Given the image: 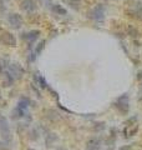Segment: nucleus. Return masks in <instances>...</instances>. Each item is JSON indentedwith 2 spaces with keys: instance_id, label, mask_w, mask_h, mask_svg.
Segmentation results:
<instances>
[{
  "instance_id": "obj_17",
  "label": "nucleus",
  "mask_w": 142,
  "mask_h": 150,
  "mask_svg": "<svg viewBox=\"0 0 142 150\" xmlns=\"http://www.w3.org/2000/svg\"><path fill=\"white\" fill-rule=\"evenodd\" d=\"M69 5H70L71 9L80 10V8H81V0H70V1H69Z\"/></svg>"
},
{
  "instance_id": "obj_19",
  "label": "nucleus",
  "mask_w": 142,
  "mask_h": 150,
  "mask_svg": "<svg viewBox=\"0 0 142 150\" xmlns=\"http://www.w3.org/2000/svg\"><path fill=\"white\" fill-rule=\"evenodd\" d=\"M35 78H36V81L40 84V86H41V88H46V86H47V84H46V80L44 79V76H41V75L36 74V76H35Z\"/></svg>"
},
{
  "instance_id": "obj_24",
  "label": "nucleus",
  "mask_w": 142,
  "mask_h": 150,
  "mask_svg": "<svg viewBox=\"0 0 142 150\" xmlns=\"http://www.w3.org/2000/svg\"><path fill=\"white\" fill-rule=\"evenodd\" d=\"M137 80H142V70L137 74Z\"/></svg>"
},
{
  "instance_id": "obj_16",
  "label": "nucleus",
  "mask_w": 142,
  "mask_h": 150,
  "mask_svg": "<svg viewBox=\"0 0 142 150\" xmlns=\"http://www.w3.org/2000/svg\"><path fill=\"white\" fill-rule=\"evenodd\" d=\"M137 130H138V127H137V125H136V127H133V128H131V129H129V128H125L123 134L126 135V136H132V135L136 134Z\"/></svg>"
},
{
  "instance_id": "obj_23",
  "label": "nucleus",
  "mask_w": 142,
  "mask_h": 150,
  "mask_svg": "<svg viewBox=\"0 0 142 150\" xmlns=\"http://www.w3.org/2000/svg\"><path fill=\"white\" fill-rule=\"evenodd\" d=\"M119 150H131V145H125V146H121Z\"/></svg>"
},
{
  "instance_id": "obj_9",
  "label": "nucleus",
  "mask_w": 142,
  "mask_h": 150,
  "mask_svg": "<svg viewBox=\"0 0 142 150\" xmlns=\"http://www.w3.org/2000/svg\"><path fill=\"white\" fill-rule=\"evenodd\" d=\"M39 35H40V30H31V31H29V33L21 34V38L24 40H26V42L31 45L33 43H35V40L39 38Z\"/></svg>"
},
{
  "instance_id": "obj_8",
  "label": "nucleus",
  "mask_w": 142,
  "mask_h": 150,
  "mask_svg": "<svg viewBox=\"0 0 142 150\" xmlns=\"http://www.w3.org/2000/svg\"><path fill=\"white\" fill-rule=\"evenodd\" d=\"M20 8L25 13H33L36 10V3L34 0H23L20 3Z\"/></svg>"
},
{
  "instance_id": "obj_11",
  "label": "nucleus",
  "mask_w": 142,
  "mask_h": 150,
  "mask_svg": "<svg viewBox=\"0 0 142 150\" xmlns=\"http://www.w3.org/2000/svg\"><path fill=\"white\" fill-rule=\"evenodd\" d=\"M56 140H57V136L56 134H53V133H49L45 136V144H46V146H53Z\"/></svg>"
},
{
  "instance_id": "obj_27",
  "label": "nucleus",
  "mask_w": 142,
  "mask_h": 150,
  "mask_svg": "<svg viewBox=\"0 0 142 150\" xmlns=\"http://www.w3.org/2000/svg\"><path fill=\"white\" fill-rule=\"evenodd\" d=\"M56 150H65V149H64V148H57Z\"/></svg>"
},
{
  "instance_id": "obj_12",
  "label": "nucleus",
  "mask_w": 142,
  "mask_h": 150,
  "mask_svg": "<svg viewBox=\"0 0 142 150\" xmlns=\"http://www.w3.org/2000/svg\"><path fill=\"white\" fill-rule=\"evenodd\" d=\"M24 115H25V110L20 109L19 106H16L15 109H14V111H13V119H19V118H23Z\"/></svg>"
},
{
  "instance_id": "obj_5",
  "label": "nucleus",
  "mask_w": 142,
  "mask_h": 150,
  "mask_svg": "<svg viewBox=\"0 0 142 150\" xmlns=\"http://www.w3.org/2000/svg\"><path fill=\"white\" fill-rule=\"evenodd\" d=\"M8 21L11 25V28L14 29H20L23 25V18L20 14H16V13H13L8 16Z\"/></svg>"
},
{
  "instance_id": "obj_7",
  "label": "nucleus",
  "mask_w": 142,
  "mask_h": 150,
  "mask_svg": "<svg viewBox=\"0 0 142 150\" xmlns=\"http://www.w3.org/2000/svg\"><path fill=\"white\" fill-rule=\"evenodd\" d=\"M1 42L5 44V45H8V46H15L16 45V39H15V36L13 35L11 33H9V31H4L1 34Z\"/></svg>"
},
{
  "instance_id": "obj_14",
  "label": "nucleus",
  "mask_w": 142,
  "mask_h": 150,
  "mask_svg": "<svg viewBox=\"0 0 142 150\" xmlns=\"http://www.w3.org/2000/svg\"><path fill=\"white\" fill-rule=\"evenodd\" d=\"M127 34H129L130 36H132V38H137L138 35H140L138 30L135 28V26H132V25H129V26H127Z\"/></svg>"
},
{
  "instance_id": "obj_21",
  "label": "nucleus",
  "mask_w": 142,
  "mask_h": 150,
  "mask_svg": "<svg viewBox=\"0 0 142 150\" xmlns=\"http://www.w3.org/2000/svg\"><path fill=\"white\" fill-rule=\"evenodd\" d=\"M6 10V6H5V3L3 0H0V14H4Z\"/></svg>"
},
{
  "instance_id": "obj_25",
  "label": "nucleus",
  "mask_w": 142,
  "mask_h": 150,
  "mask_svg": "<svg viewBox=\"0 0 142 150\" xmlns=\"http://www.w3.org/2000/svg\"><path fill=\"white\" fill-rule=\"evenodd\" d=\"M4 68H5V65H3V64L0 63V74H3V71H4Z\"/></svg>"
},
{
  "instance_id": "obj_28",
  "label": "nucleus",
  "mask_w": 142,
  "mask_h": 150,
  "mask_svg": "<svg viewBox=\"0 0 142 150\" xmlns=\"http://www.w3.org/2000/svg\"><path fill=\"white\" fill-rule=\"evenodd\" d=\"M107 150H112V149H107Z\"/></svg>"
},
{
  "instance_id": "obj_29",
  "label": "nucleus",
  "mask_w": 142,
  "mask_h": 150,
  "mask_svg": "<svg viewBox=\"0 0 142 150\" xmlns=\"http://www.w3.org/2000/svg\"><path fill=\"white\" fill-rule=\"evenodd\" d=\"M27 150H33V149H27Z\"/></svg>"
},
{
  "instance_id": "obj_18",
  "label": "nucleus",
  "mask_w": 142,
  "mask_h": 150,
  "mask_svg": "<svg viewBox=\"0 0 142 150\" xmlns=\"http://www.w3.org/2000/svg\"><path fill=\"white\" fill-rule=\"evenodd\" d=\"M44 46H45V40H41L35 48V55H40L41 52H43V49H44Z\"/></svg>"
},
{
  "instance_id": "obj_2",
  "label": "nucleus",
  "mask_w": 142,
  "mask_h": 150,
  "mask_svg": "<svg viewBox=\"0 0 142 150\" xmlns=\"http://www.w3.org/2000/svg\"><path fill=\"white\" fill-rule=\"evenodd\" d=\"M0 134H1V138L6 141L11 140V133H10V127L6 121V119L4 117H0Z\"/></svg>"
},
{
  "instance_id": "obj_6",
  "label": "nucleus",
  "mask_w": 142,
  "mask_h": 150,
  "mask_svg": "<svg viewBox=\"0 0 142 150\" xmlns=\"http://www.w3.org/2000/svg\"><path fill=\"white\" fill-rule=\"evenodd\" d=\"M101 145H102V141L100 138H91L89 139L87 143H86V149L87 150H101Z\"/></svg>"
},
{
  "instance_id": "obj_13",
  "label": "nucleus",
  "mask_w": 142,
  "mask_h": 150,
  "mask_svg": "<svg viewBox=\"0 0 142 150\" xmlns=\"http://www.w3.org/2000/svg\"><path fill=\"white\" fill-rule=\"evenodd\" d=\"M53 10L55 13H56L57 15H66V9L65 8H62L61 5H57V4H55L54 6H53Z\"/></svg>"
},
{
  "instance_id": "obj_26",
  "label": "nucleus",
  "mask_w": 142,
  "mask_h": 150,
  "mask_svg": "<svg viewBox=\"0 0 142 150\" xmlns=\"http://www.w3.org/2000/svg\"><path fill=\"white\" fill-rule=\"evenodd\" d=\"M61 1H64V3H69L70 0H61Z\"/></svg>"
},
{
  "instance_id": "obj_22",
  "label": "nucleus",
  "mask_w": 142,
  "mask_h": 150,
  "mask_svg": "<svg viewBox=\"0 0 142 150\" xmlns=\"http://www.w3.org/2000/svg\"><path fill=\"white\" fill-rule=\"evenodd\" d=\"M0 150H8L6 143H0Z\"/></svg>"
},
{
  "instance_id": "obj_1",
  "label": "nucleus",
  "mask_w": 142,
  "mask_h": 150,
  "mask_svg": "<svg viewBox=\"0 0 142 150\" xmlns=\"http://www.w3.org/2000/svg\"><path fill=\"white\" fill-rule=\"evenodd\" d=\"M130 99H129V95L127 94H122L120 98H117V100L115 101V108L119 110L121 114H127L130 110Z\"/></svg>"
},
{
  "instance_id": "obj_10",
  "label": "nucleus",
  "mask_w": 142,
  "mask_h": 150,
  "mask_svg": "<svg viewBox=\"0 0 142 150\" xmlns=\"http://www.w3.org/2000/svg\"><path fill=\"white\" fill-rule=\"evenodd\" d=\"M44 114L46 115L47 119H50V120H53V121L59 120V119H60V114H59L57 111H55L54 109H46V110L44 111Z\"/></svg>"
},
{
  "instance_id": "obj_4",
  "label": "nucleus",
  "mask_w": 142,
  "mask_h": 150,
  "mask_svg": "<svg viewBox=\"0 0 142 150\" xmlns=\"http://www.w3.org/2000/svg\"><path fill=\"white\" fill-rule=\"evenodd\" d=\"M91 16L96 21H102L105 19V6L102 4H97L91 10Z\"/></svg>"
},
{
  "instance_id": "obj_15",
  "label": "nucleus",
  "mask_w": 142,
  "mask_h": 150,
  "mask_svg": "<svg viewBox=\"0 0 142 150\" xmlns=\"http://www.w3.org/2000/svg\"><path fill=\"white\" fill-rule=\"evenodd\" d=\"M30 105V100L27 98H23L21 100L19 101V104H18V106L20 109H23V110H26V108Z\"/></svg>"
},
{
  "instance_id": "obj_3",
  "label": "nucleus",
  "mask_w": 142,
  "mask_h": 150,
  "mask_svg": "<svg viewBox=\"0 0 142 150\" xmlns=\"http://www.w3.org/2000/svg\"><path fill=\"white\" fill-rule=\"evenodd\" d=\"M6 73L15 80V79H20V78H21L24 69L19 64H10V65H8V71H6Z\"/></svg>"
},
{
  "instance_id": "obj_20",
  "label": "nucleus",
  "mask_w": 142,
  "mask_h": 150,
  "mask_svg": "<svg viewBox=\"0 0 142 150\" xmlns=\"http://www.w3.org/2000/svg\"><path fill=\"white\" fill-rule=\"evenodd\" d=\"M37 138H39V133L36 130H31L30 133V139L31 140H37Z\"/></svg>"
}]
</instances>
